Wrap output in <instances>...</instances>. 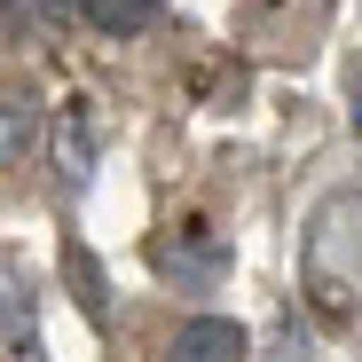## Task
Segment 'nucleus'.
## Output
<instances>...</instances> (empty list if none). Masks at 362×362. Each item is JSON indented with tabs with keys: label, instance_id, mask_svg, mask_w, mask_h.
<instances>
[{
	"label": "nucleus",
	"instance_id": "nucleus-1",
	"mask_svg": "<svg viewBox=\"0 0 362 362\" xmlns=\"http://www.w3.org/2000/svg\"><path fill=\"white\" fill-rule=\"evenodd\" d=\"M165 362H245V331H236L228 315H197V323H181Z\"/></svg>",
	"mask_w": 362,
	"mask_h": 362
},
{
	"label": "nucleus",
	"instance_id": "nucleus-2",
	"mask_svg": "<svg viewBox=\"0 0 362 362\" xmlns=\"http://www.w3.org/2000/svg\"><path fill=\"white\" fill-rule=\"evenodd\" d=\"M165 276H181V284H213L221 268H228V252L213 245V236H197V228H181V236H158V252H150Z\"/></svg>",
	"mask_w": 362,
	"mask_h": 362
},
{
	"label": "nucleus",
	"instance_id": "nucleus-3",
	"mask_svg": "<svg viewBox=\"0 0 362 362\" xmlns=\"http://www.w3.org/2000/svg\"><path fill=\"white\" fill-rule=\"evenodd\" d=\"M79 8H87V24H95V32L134 40V32H150V24L165 16V0H79Z\"/></svg>",
	"mask_w": 362,
	"mask_h": 362
},
{
	"label": "nucleus",
	"instance_id": "nucleus-4",
	"mask_svg": "<svg viewBox=\"0 0 362 362\" xmlns=\"http://www.w3.org/2000/svg\"><path fill=\"white\" fill-rule=\"evenodd\" d=\"M64 276H71V299L87 308V323H103V315H110V276L95 268V252L79 245V236L64 245Z\"/></svg>",
	"mask_w": 362,
	"mask_h": 362
},
{
	"label": "nucleus",
	"instance_id": "nucleus-5",
	"mask_svg": "<svg viewBox=\"0 0 362 362\" xmlns=\"http://www.w3.org/2000/svg\"><path fill=\"white\" fill-rule=\"evenodd\" d=\"M55 150H64V181H87V110L71 103L64 127H55Z\"/></svg>",
	"mask_w": 362,
	"mask_h": 362
},
{
	"label": "nucleus",
	"instance_id": "nucleus-6",
	"mask_svg": "<svg viewBox=\"0 0 362 362\" xmlns=\"http://www.w3.org/2000/svg\"><path fill=\"white\" fill-rule=\"evenodd\" d=\"M354 134H362V64H354Z\"/></svg>",
	"mask_w": 362,
	"mask_h": 362
},
{
	"label": "nucleus",
	"instance_id": "nucleus-7",
	"mask_svg": "<svg viewBox=\"0 0 362 362\" xmlns=\"http://www.w3.org/2000/svg\"><path fill=\"white\" fill-rule=\"evenodd\" d=\"M40 8H47V16H64V0H40Z\"/></svg>",
	"mask_w": 362,
	"mask_h": 362
}]
</instances>
